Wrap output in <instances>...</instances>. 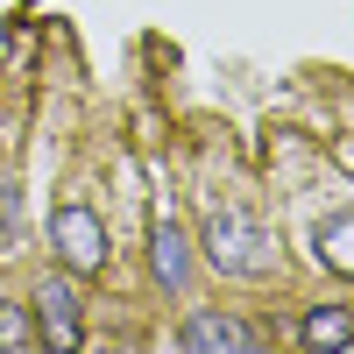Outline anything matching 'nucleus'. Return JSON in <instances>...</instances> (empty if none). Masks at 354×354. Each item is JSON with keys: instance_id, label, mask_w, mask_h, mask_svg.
Wrapping results in <instances>:
<instances>
[{"instance_id": "nucleus-2", "label": "nucleus", "mask_w": 354, "mask_h": 354, "mask_svg": "<svg viewBox=\"0 0 354 354\" xmlns=\"http://www.w3.org/2000/svg\"><path fill=\"white\" fill-rule=\"evenodd\" d=\"M50 248H57V262H64L71 277H100L106 270V220L93 213V205H57L50 213Z\"/></svg>"}, {"instance_id": "nucleus-6", "label": "nucleus", "mask_w": 354, "mask_h": 354, "mask_svg": "<svg viewBox=\"0 0 354 354\" xmlns=\"http://www.w3.org/2000/svg\"><path fill=\"white\" fill-rule=\"evenodd\" d=\"M305 347H354V312L347 305H312L305 326H298Z\"/></svg>"}, {"instance_id": "nucleus-3", "label": "nucleus", "mask_w": 354, "mask_h": 354, "mask_svg": "<svg viewBox=\"0 0 354 354\" xmlns=\"http://www.w3.org/2000/svg\"><path fill=\"white\" fill-rule=\"evenodd\" d=\"M28 305H36V333H43V347H78V340H85V305H78L71 277H43Z\"/></svg>"}, {"instance_id": "nucleus-1", "label": "nucleus", "mask_w": 354, "mask_h": 354, "mask_svg": "<svg viewBox=\"0 0 354 354\" xmlns=\"http://www.w3.org/2000/svg\"><path fill=\"white\" fill-rule=\"evenodd\" d=\"M205 262L220 277H270L277 270V241L270 227H255L248 213H213L205 220Z\"/></svg>"}, {"instance_id": "nucleus-5", "label": "nucleus", "mask_w": 354, "mask_h": 354, "mask_svg": "<svg viewBox=\"0 0 354 354\" xmlns=\"http://www.w3.org/2000/svg\"><path fill=\"white\" fill-rule=\"evenodd\" d=\"M149 270H156L163 290H185V277H192V241H185V227H177V220H156V234H149Z\"/></svg>"}, {"instance_id": "nucleus-4", "label": "nucleus", "mask_w": 354, "mask_h": 354, "mask_svg": "<svg viewBox=\"0 0 354 354\" xmlns=\"http://www.w3.org/2000/svg\"><path fill=\"white\" fill-rule=\"evenodd\" d=\"M177 347H192V354H205V347H270V333L262 326H248V319H227V312H192L185 326H177Z\"/></svg>"}, {"instance_id": "nucleus-8", "label": "nucleus", "mask_w": 354, "mask_h": 354, "mask_svg": "<svg viewBox=\"0 0 354 354\" xmlns=\"http://www.w3.org/2000/svg\"><path fill=\"white\" fill-rule=\"evenodd\" d=\"M0 347H15V354H21V347H43V333L28 326V312L8 305V298H0Z\"/></svg>"}, {"instance_id": "nucleus-7", "label": "nucleus", "mask_w": 354, "mask_h": 354, "mask_svg": "<svg viewBox=\"0 0 354 354\" xmlns=\"http://www.w3.org/2000/svg\"><path fill=\"white\" fill-rule=\"evenodd\" d=\"M319 262H326L333 277H354V213H333L319 227Z\"/></svg>"}]
</instances>
